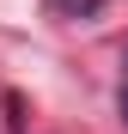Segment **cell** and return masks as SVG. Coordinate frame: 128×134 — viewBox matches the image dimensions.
<instances>
[{"label":"cell","mask_w":128,"mask_h":134,"mask_svg":"<svg viewBox=\"0 0 128 134\" xmlns=\"http://www.w3.org/2000/svg\"><path fill=\"white\" fill-rule=\"evenodd\" d=\"M122 116H128V85H122Z\"/></svg>","instance_id":"6da1fadb"}]
</instances>
